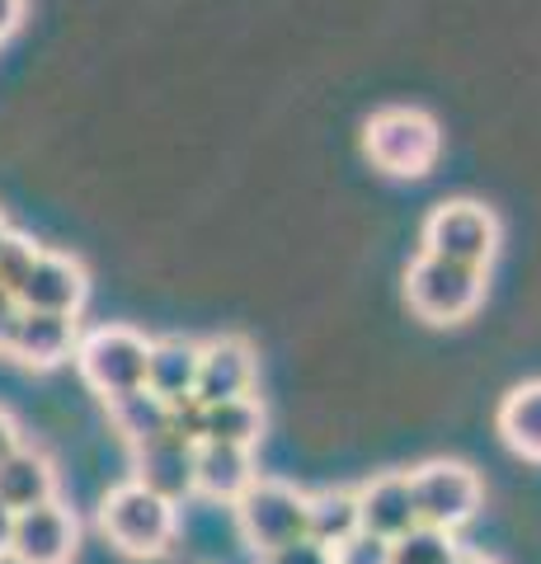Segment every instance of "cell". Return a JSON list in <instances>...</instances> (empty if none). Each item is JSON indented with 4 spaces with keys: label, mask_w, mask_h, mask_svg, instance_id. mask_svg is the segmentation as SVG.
<instances>
[{
    "label": "cell",
    "mask_w": 541,
    "mask_h": 564,
    "mask_svg": "<svg viewBox=\"0 0 541 564\" xmlns=\"http://www.w3.org/2000/svg\"><path fill=\"white\" fill-rule=\"evenodd\" d=\"M10 536H14V513L0 503V560H10Z\"/></svg>",
    "instance_id": "28"
},
{
    "label": "cell",
    "mask_w": 541,
    "mask_h": 564,
    "mask_svg": "<svg viewBox=\"0 0 541 564\" xmlns=\"http://www.w3.org/2000/svg\"><path fill=\"white\" fill-rule=\"evenodd\" d=\"M57 499V470L39 447H14L6 462H0V503L10 513H24V508H43Z\"/></svg>",
    "instance_id": "15"
},
{
    "label": "cell",
    "mask_w": 541,
    "mask_h": 564,
    "mask_svg": "<svg viewBox=\"0 0 541 564\" xmlns=\"http://www.w3.org/2000/svg\"><path fill=\"white\" fill-rule=\"evenodd\" d=\"M236 522L250 551L269 555L288 541L306 536V494L288 480H259L236 499Z\"/></svg>",
    "instance_id": "6"
},
{
    "label": "cell",
    "mask_w": 541,
    "mask_h": 564,
    "mask_svg": "<svg viewBox=\"0 0 541 564\" xmlns=\"http://www.w3.org/2000/svg\"><path fill=\"white\" fill-rule=\"evenodd\" d=\"M358 522L363 532L377 536V541H400L405 532L419 527L414 513V494H410V475H377L358 489Z\"/></svg>",
    "instance_id": "13"
},
{
    "label": "cell",
    "mask_w": 541,
    "mask_h": 564,
    "mask_svg": "<svg viewBox=\"0 0 541 564\" xmlns=\"http://www.w3.org/2000/svg\"><path fill=\"white\" fill-rule=\"evenodd\" d=\"M20 20H24V0H0V43L20 29Z\"/></svg>",
    "instance_id": "27"
},
{
    "label": "cell",
    "mask_w": 541,
    "mask_h": 564,
    "mask_svg": "<svg viewBox=\"0 0 541 564\" xmlns=\"http://www.w3.org/2000/svg\"><path fill=\"white\" fill-rule=\"evenodd\" d=\"M329 560H335V564H391V545L368 536V532H354L344 545L329 551Z\"/></svg>",
    "instance_id": "23"
},
{
    "label": "cell",
    "mask_w": 541,
    "mask_h": 564,
    "mask_svg": "<svg viewBox=\"0 0 541 564\" xmlns=\"http://www.w3.org/2000/svg\"><path fill=\"white\" fill-rule=\"evenodd\" d=\"M255 395V348L240 334H217V339L198 344V381L194 400L198 404H221Z\"/></svg>",
    "instance_id": "10"
},
{
    "label": "cell",
    "mask_w": 541,
    "mask_h": 564,
    "mask_svg": "<svg viewBox=\"0 0 541 564\" xmlns=\"http://www.w3.org/2000/svg\"><path fill=\"white\" fill-rule=\"evenodd\" d=\"M194 462H198L194 443H184V437H174V433H161V437H151V443L132 447V470H137L132 480L151 494H161L165 503H180L194 494Z\"/></svg>",
    "instance_id": "11"
},
{
    "label": "cell",
    "mask_w": 541,
    "mask_h": 564,
    "mask_svg": "<svg viewBox=\"0 0 541 564\" xmlns=\"http://www.w3.org/2000/svg\"><path fill=\"white\" fill-rule=\"evenodd\" d=\"M259 437H264V404H259L255 395L207 404L203 443H226V447H250L255 452Z\"/></svg>",
    "instance_id": "19"
},
{
    "label": "cell",
    "mask_w": 541,
    "mask_h": 564,
    "mask_svg": "<svg viewBox=\"0 0 541 564\" xmlns=\"http://www.w3.org/2000/svg\"><path fill=\"white\" fill-rule=\"evenodd\" d=\"M255 480H259V475H255V452L250 447L198 443L194 494H207V499H221V503H236Z\"/></svg>",
    "instance_id": "14"
},
{
    "label": "cell",
    "mask_w": 541,
    "mask_h": 564,
    "mask_svg": "<svg viewBox=\"0 0 541 564\" xmlns=\"http://www.w3.org/2000/svg\"><path fill=\"white\" fill-rule=\"evenodd\" d=\"M109 419H113V429L123 433L128 447H142L151 437L170 433V404L155 400L151 391H132L123 400H109Z\"/></svg>",
    "instance_id": "20"
},
{
    "label": "cell",
    "mask_w": 541,
    "mask_h": 564,
    "mask_svg": "<svg viewBox=\"0 0 541 564\" xmlns=\"http://www.w3.org/2000/svg\"><path fill=\"white\" fill-rule=\"evenodd\" d=\"M85 296H90V278H85L80 259L72 254H57V250H39V259H33V269L24 278L20 288V302L24 311H43V315H80Z\"/></svg>",
    "instance_id": "9"
},
{
    "label": "cell",
    "mask_w": 541,
    "mask_h": 564,
    "mask_svg": "<svg viewBox=\"0 0 541 564\" xmlns=\"http://www.w3.org/2000/svg\"><path fill=\"white\" fill-rule=\"evenodd\" d=\"M457 555H462L457 532H439V527L424 522L400 541H391V564H457Z\"/></svg>",
    "instance_id": "21"
},
{
    "label": "cell",
    "mask_w": 541,
    "mask_h": 564,
    "mask_svg": "<svg viewBox=\"0 0 541 564\" xmlns=\"http://www.w3.org/2000/svg\"><path fill=\"white\" fill-rule=\"evenodd\" d=\"M410 494H414L419 522L439 527V532H457L480 508V480L462 462H429L410 470Z\"/></svg>",
    "instance_id": "7"
},
{
    "label": "cell",
    "mask_w": 541,
    "mask_h": 564,
    "mask_svg": "<svg viewBox=\"0 0 541 564\" xmlns=\"http://www.w3.org/2000/svg\"><path fill=\"white\" fill-rule=\"evenodd\" d=\"M6 240H10V226H6V217H0V250H6Z\"/></svg>",
    "instance_id": "30"
},
{
    "label": "cell",
    "mask_w": 541,
    "mask_h": 564,
    "mask_svg": "<svg viewBox=\"0 0 541 564\" xmlns=\"http://www.w3.org/2000/svg\"><path fill=\"white\" fill-rule=\"evenodd\" d=\"M457 564H499V560H490V555H470V551H462V555H457Z\"/></svg>",
    "instance_id": "29"
},
{
    "label": "cell",
    "mask_w": 541,
    "mask_h": 564,
    "mask_svg": "<svg viewBox=\"0 0 541 564\" xmlns=\"http://www.w3.org/2000/svg\"><path fill=\"white\" fill-rule=\"evenodd\" d=\"M20 315H24V306L14 302L10 292H0V352L10 348V339H14V325H20Z\"/></svg>",
    "instance_id": "25"
},
{
    "label": "cell",
    "mask_w": 541,
    "mask_h": 564,
    "mask_svg": "<svg viewBox=\"0 0 541 564\" xmlns=\"http://www.w3.org/2000/svg\"><path fill=\"white\" fill-rule=\"evenodd\" d=\"M194 381H198V344L194 339H151V358H147V391L165 404L194 400Z\"/></svg>",
    "instance_id": "16"
},
{
    "label": "cell",
    "mask_w": 541,
    "mask_h": 564,
    "mask_svg": "<svg viewBox=\"0 0 541 564\" xmlns=\"http://www.w3.org/2000/svg\"><path fill=\"white\" fill-rule=\"evenodd\" d=\"M174 527H180L174 503H165L161 494L142 489L137 480L113 485L109 494H104V503H99V532L132 560L165 555L170 541H174Z\"/></svg>",
    "instance_id": "2"
},
{
    "label": "cell",
    "mask_w": 541,
    "mask_h": 564,
    "mask_svg": "<svg viewBox=\"0 0 541 564\" xmlns=\"http://www.w3.org/2000/svg\"><path fill=\"white\" fill-rule=\"evenodd\" d=\"M499 250V217L485 203L452 198L439 203L424 221V254H439L462 269H490V259Z\"/></svg>",
    "instance_id": "5"
},
{
    "label": "cell",
    "mask_w": 541,
    "mask_h": 564,
    "mask_svg": "<svg viewBox=\"0 0 541 564\" xmlns=\"http://www.w3.org/2000/svg\"><path fill=\"white\" fill-rule=\"evenodd\" d=\"M14 447H24V437H20V423L10 419V410H0V462L14 452Z\"/></svg>",
    "instance_id": "26"
},
{
    "label": "cell",
    "mask_w": 541,
    "mask_h": 564,
    "mask_svg": "<svg viewBox=\"0 0 541 564\" xmlns=\"http://www.w3.org/2000/svg\"><path fill=\"white\" fill-rule=\"evenodd\" d=\"M80 329L72 315H43V311H24L20 325H14V339L6 348V358H14L20 367H33V372H52L76 352Z\"/></svg>",
    "instance_id": "12"
},
{
    "label": "cell",
    "mask_w": 541,
    "mask_h": 564,
    "mask_svg": "<svg viewBox=\"0 0 541 564\" xmlns=\"http://www.w3.org/2000/svg\"><path fill=\"white\" fill-rule=\"evenodd\" d=\"M147 358H151V339L137 334L128 325H99L85 329L76 339V372L85 377V386L109 404L123 400L132 391H147Z\"/></svg>",
    "instance_id": "1"
},
{
    "label": "cell",
    "mask_w": 541,
    "mask_h": 564,
    "mask_svg": "<svg viewBox=\"0 0 541 564\" xmlns=\"http://www.w3.org/2000/svg\"><path fill=\"white\" fill-rule=\"evenodd\" d=\"M39 250H43V245H33V240H24V236L10 231L6 250H0V292L20 296V288H24V278H29V269H33V259H39Z\"/></svg>",
    "instance_id": "22"
},
{
    "label": "cell",
    "mask_w": 541,
    "mask_h": 564,
    "mask_svg": "<svg viewBox=\"0 0 541 564\" xmlns=\"http://www.w3.org/2000/svg\"><path fill=\"white\" fill-rule=\"evenodd\" d=\"M439 122L424 109H377L363 128V151L377 170L396 174V180H419L439 161Z\"/></svg>",
    "instance_id": "3"
},
{
    "label": "cell",
    "mask_w": 541,
    "mask_h": 564,
    "mask_svg": "<svg viewBox=\"0 0 541 564\" xmlns=\"http://www.w3.org/2000/svg\"><path fill=\"white\" fill-rule=\"evenodd\" d=\"M405 302L419 321L429 325H457L485 302V273L462 269L439 254H419L405 273Z\"/></svg>",
    "instance_id": "4"
},
{
    "label": "cell",
    "mask_w": 541,
    "mask_h": 564,
    "mask_svg": "<svg viewBox=\"0 0 541 564\" xmlns=\"http://www.w3.org/2000/svg\"><path fill=\"white\" fill-rule=\"evenodd\" d=\"M499 433L518 456L541 462V381L513 386L499 404Z\"/></svg>",
    "instance_id": "18"
},
{
    "label": "cell",
    "mask_w": 541,
    "mask_h": 564,
    "mask_svg": "<svg viewBox=\"0 0 541 564\" xmlns=\"http://www.w3.org/2000/svg\"><path fill=\"white\" fill-rule=\"evenodd\" d=\"M354 532H363L358 522V489H321L306 494V536L321 541L325 551L344 545Z\"/></svg>",
    "instance_id": "17"
},
{
    "label": "cell",
    "mask_w": 541,
    "mask_h": 564,
    "mask_svg": "<svg viewBox=\"0 0 541 564\" xmlns=\"http://www.w3.org/2000/svg\"><path fill=\"white\" fill-rule=\"evenodd\" d=\"M80 545L76 513L62 508L57 499L43 508H24L14 513V536H10V560L14 564H72Z\"/></svg>",
    "instance_id": "8"
},
{
    "label": "cell",
    "mask_w": 541,
    "mask_h": 564,
    "mask_svg": "<svg viewBox=\"0 0 541 564\" xmlns=\"http://www.w3.org/2000/svg\"><path fill=\"white\" fill-rule=\"evenodd\" d=\"M264 564H335V560H329L321 541L302 536V541H288V545H278V551H269Z\"/></svg>",
    "instance_id": "24"
}]
</instances>
